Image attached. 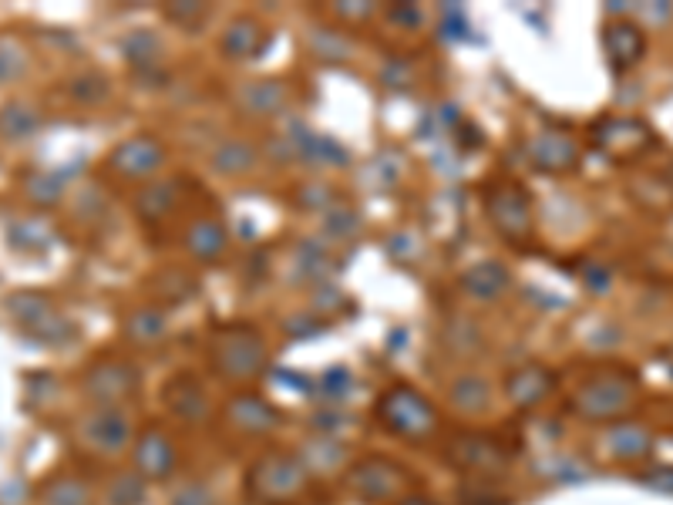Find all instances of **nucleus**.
<instances>
[{"label":"nucleus","mask_w":673,"mask_h":505,"mask_svg":"<svg viewBox=\"0 0 673 505\" xmlns=\"http://www.w3.org/2000/svg\"><path fill=\"white\" fill-rule=\"evenodd\" d=\"M253 482L263 499H270V502L290 499V495H297L303 489V465L297 458H287V455L263 458V465H260V472L253 475Z\"/></svg>","instance_id":"nucleus-1"},{"label":"nucleus","mask_w":673,"mask_h":505,"mask_svg":"<svg viewBox=\"0 0 673 505\" xmlns=\"http://www.w3.org/2000/svg\"><path fill=\"white\" fill-rule=\"evenodd\" d=\"M85 438H88L91 448H98V452L115 455V452H122L128 442H132V421H128L118 408L108 404V408H101V411H95V415L88 418Z\"/></svg>","instance_id":"nucleus-2"},{"label":"nucleus","mask_w":673,"mask_h":505,"mask_svg":"<svg viewBox=\"0 0 673 505\" xmlns=\"http://www.w3.org/2000/svg\"><path fill=\"white\" fill-rule=\"evenodd\" d=\"M175 468V445L165 431L152 428L135 442V472L142 479H165Z\"/></svg>","instance_id":"nucleus-3"},{"label":"nucleus","mask_w":673,"mask_h":505,"mask_svg":"<svg viewBox=\"0 0 673 505\" xmlns=\"http://www.w3.org/2000/svg\"><path fill=\"white\" fill-rule=\"evenodd\" d=\"M404 404L394 401V408H387V425L398 428V431H408V435H414V431H428L431 428V411L428 404H424V398H418V394H408L404 391Z\"/></svg>","instance_id":"nucleus-4"},{"label":"nucleus","mask_w":673,"mask_h":505,"mask_svg":"<svg viewBox=\"0 0 673 505\" xmlns=\"http://www.w3.org/2000/svg\"><path fill=\"white\" fill-rule=\"evenodd\" d=\"M41 499H44V505H88L91 492H88V485L78 479H58L44 489Z\"/></svg>","instance_id":"nucleus-5"},{"label":"nucleus","mask_w":673,"mask_h":505,"mask_svg":"<svg viewBox=\"0 0 673 505\" xmlns=\"http://www.w3.org/2000/svg\"><path fill=\"white\" fill-rule=\"evenodd\" d=\"M175 505H212V492L206 489V485L189 482V485H182V489L175 492Z\"/></svg>","instance_id":"nucleus-6"}]
</instances>
